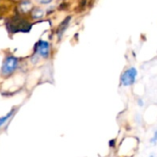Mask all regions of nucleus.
I'll return each instance as SVG.
<instances>
[{
  "label": "nucleus",
  "instance_id": "1",
  "mask_svg": "<svg viewBox=\"0 0 157 157\" xmlns=\"http://www.w3.org/2000/svg\"><path fill=\"white\" fill-rule=\"evenodd\" d=\"M18 66H19L18 58L13 56H9L5 58L2 64L0 73H1L3 77H9L16 71V69L18 68Z\"/></svg>",
  "mask_w": 157,
  "mask_h": 157
},
{
  "label": "nucleus",
  "instance_id": "2",
  "mask_svg": "<svg viewBox=\"0 0 157 157\" xmlns=\"http://www.w3.org/2000/svg\"><path fill=\"white\" fill-rule=\"evenodd\" d=\"M137 70L135 67H129L128 68L121 76L120 82L121 84L124 86H130L132 85L135 81H136V77H137Z\"/></svg>",
  "mask_w": 157,
  "mask_h": 157
},
{
  "label": "nucleus",
  "instance_id": "3",
  "mask_svg": "<svg viewBox=\"0 0 157 157\" xmlns=\"http://www.w3.org/2000/svg\"><path fill=\"white\" fill-rule=\"evenodd\" d=\"M31 26L24 21L20 20H14L10 22L8 25V29L11 32H28L30 30Z\"/></svg>",
  "mask_w": 157,
  "mask_h": 157
},
{
  "label": "nucleus",
  "instance_id": "4",
  "mask_svg": "<svg viewBox=\"0 0 157 157\" xmlns=\"http://www.w3.org/2000/svg\"><path fill=\"white\" fill-rule=\"evenodd\" d=\"M35 54L44 57L48 58L50 56V44L46 41L40 40L35 46Z\"/></svg>",
  "mask_w": 157,
  "mask_h": 157
},
{
  "label": "nucleus",
  "instance_id": "5",
  "mask_svg": "<svg viewBox=\"0 0 157 157\" xmlns=\"http://www.w3.org/2000/svg\"><path fill=\"white\" fill-rule=\"evenodd\" d=\"M69 21H70V18L68 17V18H67V19L62 22V24L59 26V29H58V32H57V35H58V38H59V39L62 37L63 33H65V31H66V29H67V25H68Z\"/></svg>",
  "mask_w": 157,
  "mask_h": 157
},
{
  "label": "nucleus",
  "instance_id": "6",
  "mask_svg": "<svg viewBox=\"0 0 157 157\" xmlns=\"http://www.w3.org/2000/svg\"><path fill=\"white\" fill-rule=\"evenodd\" d=\"M12 115H13V111H10L9 114H7L6 116H4V117H0V127H2L3 125H5L9 120H10V118L12 117Z\"/></svg>",
  "mask_w": 157,
  "mask_h": 157
},
{
  "label": "nucleus",
  "instance_id": "7",
  "mask_svg": "<svg viewBox=\"0 0 157 157\" xmlns=\"http://www.w3.org/2000/svg\"><path fill=\"white\" fill-rule=\"evenodd\" d=\"M43 15H44V11H43L42 10H35L33 12V17L34 19L41 18Z\"/></svg>",
  "mask_w": 157,
  "mask_h": 157
},
{
  "label": "nucleus",
  "instance_id": "8",
  "mask_svg": "<svg viewBox=\"0 0 157 157\" xmlns=\"http://www.w3.org/2000/svg\"><path fill=\"white\" fill-rule=\"evenodd\" d=\"M156 141H157V131H155V132H154V134H153L152 138L151 139V143L155 144V143H156Z\"/></svg>",
  "mask_w": 157,
  "mask_h": 157
},
{
  "label": "nucleus",
  "instance_id": "9",
  "mask_svg": "<svg viewBox=\"0 0 157 157\" xmlns=\"http://www.w3.org/2000/svg\"><path fill=\"white\" fill-rule=\"evenodd\" d=\"M37 1L39 2V3H41V4H48V3H50L51 1H53V0H37Z\"/></svg>",
  "mask_w": 157,
  "mask_h": 157
}]
</instances>
